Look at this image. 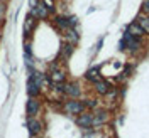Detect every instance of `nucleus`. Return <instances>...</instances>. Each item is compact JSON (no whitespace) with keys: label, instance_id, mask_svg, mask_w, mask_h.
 Returning a JSON list of instances; mask_svg holds the SVG:
<instances>
[{"label":"nucleus","instance_id":"obj_16","mask_svg":"<svg viewBox=\"0 0 149 138\" xmlns=\"http://www.w3.org/2000/svg\"><path fill=\"white\" fill-rule=\"evenodd\" d=\"M68 39H71L73 42H76V41H78V34H76L74 30H70V34H68Z\"/></svg>","mask_w":149,"mask_h":138},{"label":"nucleus","instance_id":"obj_1","mask_svg":"<svg viewBox=\"0 0 149 138\" xmlns=\"http://www.w3.org/2000/svg\"><path fill=\"white\" fill-rule=\"evenodd\" d=\"M85 108V104L83 103H80V101H68L65 104V110L70 113V115H78V113H81Z\"/></svg>","mask_w":149,"mask_h":138},{"label":"nucleus","instance_id":"obj_3","mask_svg":"<svg viewBox=\"0 0 149 138\" xmlns=\"http://www.w3.org/2000/svg\"><path fill=\"white\" fill-rule=\"evenodd\" d=\"M76 123L81 126V128H90L93 125V115H90V113H85V115H81L78 120H76Z\"/></svg>","mask_w":149,"mask_h":138},{"label":"nucleus","instance_id":"obj_12","mask_svg":"<svg viewBox=\"0 0 149 138\" xmlns=\"http://www.w3.org/2000/svg\"><path fill=\"white\" fill-rule=\"evenodd\" d=\"M51 79H53V83L61 84L63 81H65V74L61 73V71H54V73L51 74Z\"/></svg>","mask_w":149,"mask_h":138},{"label":"nucleus","instance_id":"obj_5","mask_svg":"<svg viewBox=\"0 0 149 138\" xmlns=\"http://www.w3.org/2000/svg\"><path fill=\"white\" fill-rule=\"evenodd\" d=\"M26 125H27V128H29V131L32 133V135H36L37 131L41 130V123L36 120V118H29L27 121H26Z\"/></svg>","mask_w":149,"mask_h":138},{"label":"nucleus","instance_id":"obj_17","mask_svg":"<svg viewBox=\"0 0 149 138\" xmlns=\"http://www.w3.org/2000/svg\"><path fill=\"white\" fill-rule=\"evenodd\" d=\"M85 106H90V108H95V106H97V101H95V100H88V101L85 103Z\"/></svg>","mask_w":149,"mask_h":138},{"label":"nucleus","instance_id":"obj_6","mask_svg":"<svg viewBox=\"0 0 149 138\" xmlns=\"http://www.w3.org/2000/svg\"><path fill=\"white\" fill-rule=\"evenodd\" d=\"M39 89H41V86H39V84L31 78V79L27 81V93L31 94V96H36L37 93H39Z\"/></svg>","mask_w":149,"mask_h":138},{"label":"nucleus","instance_id":"obj_15","mask_svg":"<svg viewBox=\"0 0 149 138\" xmlns=\"http://www.w3.org/2000/svg\"><path fill=\"white\" fill-rule=\"evenodd\" d=\"M32 27H34V17L29 15L27 20H26V34H29V32L32 30Z\"/></svg>","mask_w":149,"mask_h":138},{"label":"nucleus","instance_id":"obj_9","mask_svg":"<svg viewBox=\"0 0 149 138\" xmlns=\"http://www.w3.org/2000/svg\"><path fill=\"white\" fill-rule=\"evenodd\" d=\"M107 121V113L105 111H98L93 115V125H102Z\"/></svg>","mask_w":149,"mask_h":138},{"label":"nucleus","instance_id":"obj_10","mask_svg":"<svg viewBox=\"0 0 149 138\" xmlns=\"http://www.w3.org/2000/svg\"><path fill=\"white\" fill-rule=\"evenodd\" d=\"M95 89L100 93V94H107L109 93V84L105 83V81H97L95 83Z\"/></svg>","mask_w":149,"mask_h":138},{"label":"nucleus","instance_id":"obj_8","mask_svg":"<svg viewBox=\"0 0 149 138\" xmlns=\"http://www.w3.org/2000/svg\"><path fill=\"white\" fill-rule=\"evenodd\" d=\"M129 34H132L134 37H141V36H144V30L141 29L139 24H130L129 25V30H127Z\"/></svg>","mask_w":149,"mask_h":138},{"label":"nucleus","instance_id":"obj_19","mask_svg":"<svg viewBox=\"0 0 149 138\" xmlns=\"http://www.w3.org/2000/svg\"><path fill=\"white\" fill-rule=\"evenodd\" d=\"M2 15H3V5L0 3V19H2Z\"/></svg>","mask_w":149,"mask_h":138},{"label":"nucleus","instance_id":"obj_7","mask_svg":"<svg viewBox=\"0 0 149 138\" xmlns=\"http://www.w3.org/2000/svg\"><path fill=\"white\" fill-rule=\"evenodd\" d=\"M32 15L44 19L47 15V7H44V5H34V9H32Z\"/></svg>","mask_w":149,"mask_h":138},{"label":"nucleus","instance_id":"obj_18","mask_svg":"<svg viewBox=\"0 0 149 138\" xmlns=\"http://www.w3.org/2000/svg\"><path fill=\"white\" fill-rule=\"evenodd\" d=\"M142 7H144V10H146V12H149V0H144Z\"/></svg>","mask_w":149,"mask_h":138},{"label":"nucleus","instance_id":"obj_11","mask_svg":"<svg viewBox=\"0 0 149 138\" xmlns=\"http://www.w3.org/2000/svg\"><path fill=\"white\" fill-rule=\"evenodd\" d=\"M86 79L88 81H93V83H97V81H100V76H98V69H90L88 73H86Z\"/></svg>","mask_w":149,"mask_h":138},{"label":"nucleus","instance_id":"obj_4","mask_svg":"<svg viewBox=\"0 0 149 138\" xmlns=\"http://www.w3.org/2000/svg\"><path fill=\"white\" fill-rule=\"evenodd\" d=\"M37 111H39V101L34 100V98H29V101H27V115L31 116V118H34V116L37 115Z\"/></svg>","mask_w":149,"mask_h":138},{"label":"nucleus","instance_id":"obj_14","mask_svg":"<svg viewBox=\"0 0 149 138\" xmlns=\"http://www.w3.org/2000/svg\"><path fill=\"white\" fill-rule=\"evenodd\" d=\"M56 24L59 25V27H70V19H65V17H58L56 19Z\"/></svg>","mask_w":149,"mask_h":138},{"label":"nucleus","instance_id":"obj_2","mask_svg":"<svg viewBox=\"0 0 149 138\" xmlns=\"http://www.w3.org/2000/svg\"><path fill=\"white\" fill-rule=\"evenodd\" d=\"M63 91H65L66 94H68V96H71V98H78V96H80V86H78L76 83L65 84Z\"/></svg>","mask_w":149,"mask_h":138},{"label":"nucleus","instance_id":"obj_13","mask_svg":"<svg viewBox=\"0 0 149 138\" xmlns=\"http://www.w3.org/2000/svg\"><path fill=\"white\" fill-rule=\"evenodd\" d=\"M139 25L144 32H149V19L148 17H141L139 19Z\"/></svg>","mask_w":149,"mask_h":138}]
</instances>
